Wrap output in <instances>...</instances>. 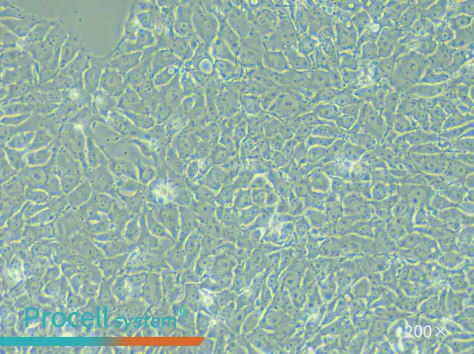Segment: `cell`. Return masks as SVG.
I'll use <instances>...</instances> for the list:
<instances>
[{
    "label": "cell",
    "mask_w": 474,
    "mask_h": 354,
    "mask_svg": "<svg viewBox=\"0 0 474 354\" xmlns=\"http://www.w3.org/2000/svg\"><path fill=\"white\" fill-rule=\"evenodd\" d=\"M112 201L111 198L106 193L94 191L88 203L98 211L106 213L110 210L112 205Z\"/></svg>",
    "instance_id": "cell-14"
},
{
    "label": "cell",
    "mask_w": 474,
    "mask_h": 354,
    "mask_svg": "<svg viewBox=\"0 0 474 354\" xmlns=\"http://www.w3.org/2000/svg\"><path fill=\"white\" fill-rule=\"evenodd\" d=\"M464 201H468V202L473 203V189L469 190L467 194L465 196Z\"/></svg>",
    "instance_id": "cell-36"
},
{
    "label": "cell",
    "mask_w": 474,
    "mask_h": 354,
    "mask_svg": "<svg viewBox=\"0 0 474 354\" xmlns=\"http://www.w3.org/2000/svg\"><path fill=\"white\" fill-rule=\"evenodd\" d=\"M93 189L89 180L85 179L77 187L67 194L68 204L74 209L81 207L90 200Z\"/></svg>",
    "instance_id": "cell-6"
},
{
    "label": "cell",
    "mask_w": 474,
    "mask_h": 354,
    "mask_svg": "<svg viewBox=\"0 0 474 354\" xmlns=\"http://www.w3.org/2000/svg\"><path fill=\"white\" fill-rule=\"evenodd\" d=\"M391 196L389 184L378 182L372 184V198L373 201H380Z\"/></svg>",
    "instance_id": "cell-26"
},
{
    "label": "cell",
    "mask_w": 474,
    "mask_h": 354,
    "mask_svg": "<svg viewBox=\"0 0 474 354\" xmlns=\"http://www.w3.org/2000/svg\"><path fill=\"white\" fill-rule=\"evenodd\" d=\"M86 159L89 169H96L108 165V159L97 144L88 140L86 144Z\"/></svg>",
    "instance_id": "cell-8"
},
{
    "label": "cell",
    "mask_w": 474,
    "mask_h": 354,
    "mask_svg": "<svg viewBox=\"0 0 474 354\" xmlns=\"http://www.w3.org/2000/svg\"><path fill=\"white\" fill-rule=\"evenodd\" d=\"M473 127V123L472 121L470 122V123L466 124L465 125H462L460 127L454 128L453 129H446V130H443L440 136L442 138H446L449 140H454L456 139L464 134L465 132L468 130V129L472 128Z\"/></svg>",
    "instance_id": "cell-25"
},
{
    "label": "cell",
    "mask_w": 474,
    "mask_h": 354,
    "mask_svg": "<svg viewBox=\"0 0 474 354\" xmlns=\"http://www.w3.org/2000/svg\"><path fill=\"white\" fill-rule=\"evenodd\" d=\"M464 185L469 190L473 189V173L469 174L465 178Z\"/></svg>",
    "instance_id": "cell-35"
},
{
    "label": "cell",
    "mask_w": 474,
    "mask_h": 354,
    "mask_svg": "<svg viewBox=\"0 0 474 354\" xmlns=\"http://www.w3.org/2000/svg\"><path fill=\"white\" fill-rule=\"evenodd\" d=\"M418 207L414 206L400 198L394 207L392 209V213L396 217L403 216L405 215H414Z\"/></svg>",
    "instance_id": "cell-24"
},
{
    "label": "cell",
    "mask_w": 474,
    "mask_h": 354,
    "mask_svg": "<svg viewBox=\"0 0 474 354\" xmlns=\"http://www.w3.org/2000/svg\"><path fill=\"white\" fill-rule=\"evenodd\" d=\"M410 154L420 173L428 174L442 175L445 172L449 160V154L445 152L429 155L415 153Z\"/></svg>",
    "instance_id": "cell-3"
},
{
    "label": "cell",
    "mask_w": 474,
    "mask_h": 354,
    "mask_svg": "<svg viewBox=\"0 0 474 354\" xmlns=\"http://www.w3.org/2000/svg\"><path fill=\"white\" fill-rule=\"evenodd\" d=\"M52 140L46 136H38L33 140L29 147L27 149L28 152H32L48 147L51 145Z\"/></svg>",
    "instance_id": "cell-30"
},
{
    "label": "cell",
    "mask_w": 474,
    "mask_h": 354,
    "mask_svg": "<svg viewBox=\"0 0 474 354\" xmlns=\"http://www.w3.org/2000/svg\"><path fill=\"white\" fill-rule=\"evenodd\" d=\"M458 208L461 211L467 213L472 215L473 214V203L468 202L466 201H462L460 204H458Z\"/></svg>",
    "instance_id": "cell-34"
},
{
    "label": "cell",
    "mask_w": 474,
    "mask_h": 354,
    "mask_svg": "<svg viewBox=\"0 0 474 354\" xmlns=\"http://www.w3.org/2000/svg\"><path fill=\"white\" fill-rule=\"evenodd\" d=\"M55 172L64 194H68L85 180L82 163L63 147L56 152Z\"/></svg>",
    "instance_id": "cell-1"
},
{
    "label": "cell",
    "mask_w": 474,
    "mask_h": 354,
    "mask_svg": "<svg viewBox=\"0 0 474 354\" xmlns=\"http://www.w3.org/2000/svg\"><path fill=\"white\" fill-rule=\"evenodd\" d=\"M437 39L439 41H445L452 39L453 37V33L447 26H442L439 27V30H437Z\"/></svg>",
    "instance_id": "cell-32"
},
{
    "label": "cell",
    "mask_w": 474,
    "mask_h": 354,
    "mask_svg": "<svg viewBox=\"0 0 474 354\" xmlns=\"http://www.w3.org/2000/svg\"><path fill=\"white\" fill-rule=\"evenodd\" d=\"M473 138H457L452 140L449 149L445 151L448 154L473 153Z\"/></svg>",
    "instance_id": "cell-15"
},
{
    "label": "cell",
    "mask_w": 474,
    "mask_h": 354,
    "mask_svg": "<svg viewBox=\"0 0 474 354\" xmlns=\"http://www.w3.org/2000/svg\"><path fill=\"white\" fill-rule=\"evenodd\" d=\"M469 189L459 182H453L444 191L439 192L452 202L460 204L464 200Z\"/></svg>",
    "instance_id": "cell-12"
},
{
    "label": "cell",
    "mask_w": 474,
    "mask_h": 354,
    "mask_svg": "<svg viewBox=\"0 0 474 354\" xmlns=\"http://www.w3.org/2000/svg\"><path fill=\"white\" fill-rule=\"evenodd\" d=\"M471 173H473V166L456 159H449L446 169L442 175L450 181L459 182L464 184L465 178Z\"/></svg>",
    "instance_id": "cell-7"
},
{
    "label": "cell",
    "mask_w": 474,
    "mask_h": 354,
    "mask_svg": "<svg viewBox=\"0 0 474 354\" xmlns=\"http://www.w3.org/2000/svg\"><path fill=\"white\" fill-rule=\"evenodd\" d=\"M5 152L6 157L11 166L18 171L23 169L28 166L26 160V154L28 151L12 149L7 147L6 145H1Z\"/></svg>",
    "instance_id": "cell-11"
},
{
    "label": "cell",
    "mask_w": 474,
    "mask_h": 354,
    "mask_svg": "<svg viewBox=\"0 0 474 354\" xmlns=\"http://www.w3.org/2000/svg\"><path fill=\"white\" fill-rule=\"evenodd\" d=\"M420 174L425 178L428 184H429L435 192H441L444 191L453 182L449 181L443 175L428 174L423 173H420Z\"/></svg>",
    "instance_id": "cell-16"
},
{
    "label": "cell",
    "mask_w": 474,
    "mask_h": 354,
    "mask_svg": "<svg viewBox=\"0 0 474 354\" xmlns=\"http://www.w3.org/2000/svg\"><path fill=\"white\" fill-rule=\"evenodd\" d=\"M26 186L17 176L2 184L1 196L16 200H25Z\"/></svg>",
    "instance_id": "cell-9"
},
{
    "label": "cell",
    "mask_w": 474,
    "mask_h": 354,
    "mask_svg": "<svg viewBox=\"0 0 474 354\" xmlns=\"http://www.w3.org/2000/svg\"><path fill=\"white\" fill-rule=\"evenodd\" d=\"M26 187L41 189L46 180L44 166H27L17 175Z\"/></svg>",
    "instance_id": "cell-4"
},
{
    "label": "cell",
    "mask_w": 474,
    "mask_h": 354,
    "mask_svg": "<svg viewBox=\"0 0 474 354\" xmlns=\"http://www.w3.org/2000/svg\"><path fill=\"white\" fill-rule=\"evenodd\" d=\"M449 159H456L466 164L473 166V153L449 154Z\"/></svg>",
    "instance_id": "cell-31"
},
{
    "label": "cell",
    "mask_w": 474,
    "mask_h": 354,
    "mask_svg": "<svg viewBox=\"0 0 474 354\" xmlns=\"http://www.w3.org/2000/svg\"><path fill=\"white\" fill-rule=\"evenodd\" d=\"M418 334H419V337L420 336H421L422 329L421 328H418V326L417 327H416L415 329V335L416 337H418Z\"/></svg>",
    "instance_id": "cell-38"
},
{
    "label": "cell",
    "mask_w": 474,
    "mask_h": 354,
    "mask_svg": "<svg viewBox=\"0 0 474 354\" xmlns=\"http://www.w3.org/2000/svg\"><path fill=\"white\" fill-rule=\"evenodd\" d=\"M458 204L451 201L440 193L435 192L434 196L430 201V209H434L438 211L446 210L450 208H458Z\"/></svg>",
    "instance_id": "cell-19"
},
{
    "label": "cell",
    "mask_w": 474,
    "mask_h": 354,
    "mask_svg": "<svg viewBox=\"0 0 474 354\" xmlns=\"http://www.w3.org/2000/svg\"><path fill=\"white\" fill-rule=\"evenodd\" d=\"M411 121H409L407 118L402 115H397L395 120L393 122V123H394L395 131L402 134L405 133L408 134V132L414 131V129L420 131V128L418 124L415 121L411 119Z\"/></svg>",
    "instance_id": "cell-18"
},
{
    "label": "cell",
    "mask_w": 474,
    "mask_h": 354,
    "mask_svg": "<svg viewBox=\"0 0 474 354\" xmlns=\"http://www.w3.org/2000/svg\"><path fill=\"white\" fill-rule=\"evenodd\" d=\"M435 193V190L428 185L402 184L397 185V194L402 199L418 207L420 204L430 209V201Z\"/></svg>",
    "instance_id": "cell-2"
},
{
    "label": "cell",
    "mask_w": 474,
    "mask_h": 354,
    "mask_svg": "<svg viewBox=\"0 0 474 354\" xmlns=\"http://www.w3.org/2000/svg\"><path fill=\"white\" fill-rule=\"evenodd\" d=\"M49 207V203L44 204H38L32 202V201H26L22 205L20 209V211L22 216L26 218H29L34 215L37 214L40 211Z\"/></svg>",
    "instance_id": "cell-28"
},
{
    "label": "cell",
    "mask_w": 474,
    "mask_h": 354,
    "mask_svg": "<svg viewBox=\"0 0 474 354\" xmlns=\"http://www.w3.org/2000/svg\"><path fill=\"white\" fill-rule=\"evenodd\" d=\"M19 171L14 169L7 160L3 148L1 147V184L11 180L16 176Z\"/></svg>",
    "instance_id": "cell-21"
},
{
    "label": "cell",
    "mask_w": 474,
    "mask_h": 354,
    "mask_svg": "<svg viewBox=\"0 0 474 354\" xmlns=\"http://www.w3.org/2000/svg\"><path fill=\"white\" fill-rule=\"evenodd\" d=\"M473 119V117L471 116L466 115L464 116L461 115L460 113L454 115L449 117L448 119L445 122L442 129L443 130H446V129L457 128L458 126H462V125L468 123L470 120Z\"/></svg>",
    "instance_id": "cell-27"
},
{
    "label": "cell",
    "mask_w": 474,
    "mask_h": 354,
    "mask_svg": "<svg viewBox=\"0 0 474 354\" xmlns=\"http://www.w3.org/2000/svg\"><path fill=\"white\" fill-rule=\"evenodd\" d=\"M403 138L410 146H414L418 145L427 143H437L439 136L434 133L423 132L420 131L411 132L402 135Z\"/></svg>",
    "instance_id": "cell-13"
},
{
    "label": "cell",
    "mask_w": 474,
    "mask_h": 354,
    "mask_svg": "<svg viewBox=\"0 0 474 354\" xmlns=\"http://www.w3.org/2000/svg\"><path fill=\"white\" fill-rule=\"evenodd\" d=\"M85 176L92 186L94 191L105 193L109 191L112 182L110 174L107 170V167H101L96 169H89Z\"/></svg>",
    "instance_id": "cell-5"
},
{
    "label": "cell",
    "mask_w": 474,
    "mask_h": 354,
    "mask_svg": "<svg viewBox=\"0 0 474 354\" xmlns=\"http://www.w3.org/2000/svg\"><path fill=\"white\" fill-rule=\"evenodd\" d=\"M471 18L466 16H461L453 19L452 25L454 28H458L460 27H463L468 25L471 21H464L471 20Z\"/></svg>",
    "instance_id": "cell-33"
},
{
    "label": "cell",
    "mask_w": 474,
    "mask_h": 354,
    "mask_svg": "<svg viewBox=\"0 0 474 354\" xmlns=\"http://www.w3.org/2000/svg\"><path fill=\"white\" fill-rule=\"evenodd\" d=\"M33 135H21L14 137L5 144L7 147L12 149L18 150H25L30 146L33 141Z\"/></svg>",
    "instance_id": "cell-22"
},
{
    "label": "cell",
    "mask_w": 474,
    "mask_h": 354,
    "mask_svg": "<svg viewBox=\"0 0 474 354\" xmlns=\"http://www.w3.org/2000/svg\"><path fill=\"white\" fill-rule=\"evenodd\" d=\"M431 334V329L430 326H426L425 328V335L426 337H429Z\"/></svg>",
    "instance_id": "cell-37"
},
{
    "label": "cell",
    "mask_w": 474,
    "mask_h": 354,
    "mask_svg": "<svg viewBox=\"0 0 474 354\" xmlns=\"http://www.w3.org/2000/svg\"><path fill=\"white\" fill-rule=\"evenodd\" d=\"M53 144L48 147L36 151L29 152L26 154L28 166L30 167L44 166L51 160L53 155Z\"/></svg>",
    "instance_id": "cell-10"
},
{
    "label": "cell",
    "mask_w": 474,
    "mask_h": 354,
    "mask_svg": "<svg viewBox=\"0 0 474 354\" xmlns=\"http://www.w3.org/2000/svg\"><path fill=\"white\" fill-rule=\"evenodd\" d=\"M25 197L26 201H32L38 204L48 203L53 198L43 190L30 187H26Z\"/></svg>",
    "instance_id": "cell-17"
},
{
    "label": "cell",
    "mask_w": 474,
    "mask_h": 354,
    "mask_svg": "<svg viewBox=\"0 0 474 354\" xmlns=\"http://www.w3.org/2000/svg\"><path fill=\"white\" fill-rule=\"evenodd\" d=\"M443 152V151L438 147L437 144L432 143L411 146L408 152L429 155L441 154Z\"/></svg>",
    "instance_id": "cell-23"
},
{
    "label": "cell",
    "mask_w": 474,
    "mask_h": 354,
    "mask_svg": "<svg viewBox=\"0 0 474 354\" xmlns=\"http://www.w3.org/2000/svg\"><path fill=\"white\" fill-rule=\"evenodd\" d=\"M68 205L69 204H68L67 197L64 194L60 197H53L49 202V207L54 211L55 215L66 210Z\"/></svg>",
    "instance_id": "cell-29"
},
{
    "label": "cell",
    "mask_w": 474,
    "mask_h": 354,
    "mask_svg": "<svg viewBox=\"0 0 474 354\" xmlns=\"http://www.w3.org/2000/svg\"><path fill=\"white\" fill-rule=\"evenodd\" d=\"M430 116V131L434 134H440L446 119V114L442 109L438 108L432 110Z\"/></svg>",
    "instance_id": "cell-20"
}]
</instances>
